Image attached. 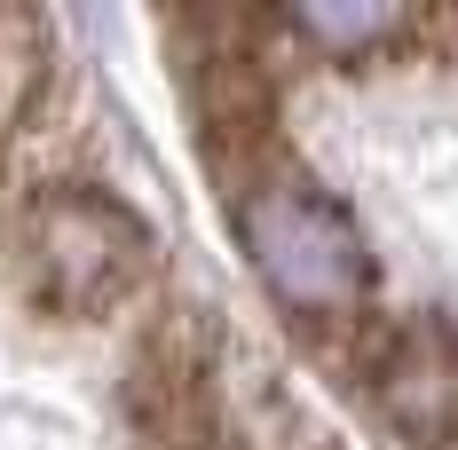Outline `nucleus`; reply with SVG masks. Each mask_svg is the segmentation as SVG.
<instances>
[{"instance_id":"obj_1","label":"nucleus","mask_w":458,"mask_h":450,"mask_svg":"<svg viewBox=\"0 0 458 450\" xmlns=\"http://www.w3.org/2000/svg\"><path fill=\"white\" fill-rule=\"evenodd\" d=\"M229 198V222L245 237V261L269 284V301L293 316V332L309 340V356L348 379L364 356L371 324H379V269L356 214L324 190L317 174H301V158H276L261 174H245Z\"/></svg>"},{"instance_id":"obj_2","label":"nucleus","mask_w":458,"mask_h":450,"mask_svg":"<svg viewBox=\"0 0 458 450\" xmlns=\"http://www.w3.org/2000/svg\"><path fill=\"white\" fill-rule=\"evenodd\" d=\"M8 269H16L32 309L64 316V324H95V316H119L150 284L158 245H150V222L119 190L40 182L8 214Z\"/></svg>"},{"instance_id":"obj_3","label":"nucleus","mask_w":458,"mask_h":450,"mask_svg":"<svg viewBox=\"0 0 458 450\" xmlns=\"http://www.w3.org/2000/svg\"><path fill=\"white\" fill-rule=\"evenodd\" d=\"M127 427L142 450H237V403L214 332L166 309L127 363Z\"/></svg>"},{"instance_id":"obj_4","label":"nucleus","mask_w":458,"mask_h":450,"mask_svg":"<svg viewBox=\"0 0 458 450\" xmlns=\"http://www.w3.org/2000/svg\"><path fill=\"white\" fill-rule=\"evenodd\" d=\"M348 387H364V403L403 450H458V316H379Z\"/></svg>"},{"instance_id":"obj_5","label":"nucleus","mask_w":458,"mask_h":450,"mask_svg":"<svg viewBox=\"0 0 458 450\" xmlns=\"http://www.w3.org/2000/svg\"><path fill=\"white\" fill-rule=\"evenodd\" d=\"M427 64H458V8H427Z\"/></svg>"}]
</instances>
